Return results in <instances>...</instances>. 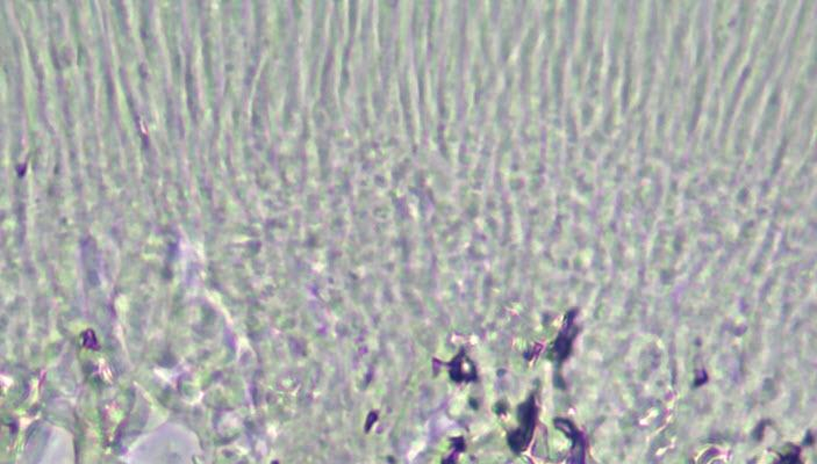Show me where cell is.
I'll use <instances>...</instances> for the list:
<instances>
[{
	"label": "cell",
	"mask_w": 817,
	"mask_h": 464,
	"mask_svg": "<svg viewBox=\"0 0 817 464\" xmlns=\"http://www.w3.org/2000/svg\"><path fill=\"white\" fill-rule=\"evenodd\" d=\"M516 416L519 427L508 436V443L514 452L520 453L527 448L536 426L537 405L534 394L519 405Z\"/></svg>",
	"instance_id": "obj_1"
},
{
	"label": "cell",
	"mask_w": 817,
	"mask_h": 464,
	"mask_svg": "<svg viewBox=\"0 0 817 464\" xmlns=\"http://www.w3.org/2000/svg\"><path fill=\"white\" fill-rule=\"evenodd\" d=\"M575 328L573 318H568L566 326H563L562 332L559 333L555 346L551 350L553 360H556L558 363H562L564 360H566L568 354L571 352L572 343L575 341V334H577V331H575Z\"/></svg>",
	"instance_id": "obj_2"
},
{
	"label": "cell",
	"mask_w": 817,
	"mask_h": 464,
	"mask_svg": "<svg viewBox=\"0 0 817 464\" xmlns=\"http://www.w3.org/2000/svg\"><path fill=\"white\" fill-rule=\"evenodd\" d=\"M451 379L458 382L477 381V369L472 361L467 358L464 352H460L451 363Z\"/></svg>",
	"instance_id": "obj_3"
}]
</instances>
